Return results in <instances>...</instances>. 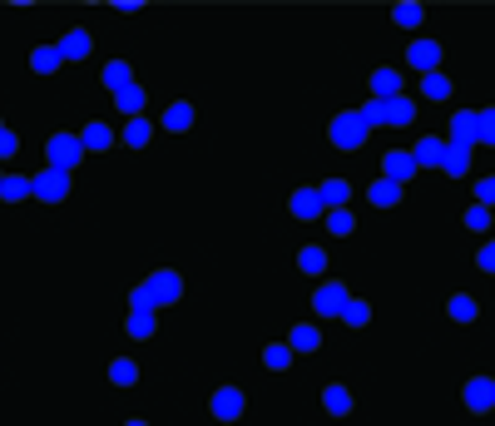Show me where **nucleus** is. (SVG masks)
<instances>
[{
  "label": "nucleus",
  "mask_w": 495,
  "mask_h": 426,
  "mask_svg": "<svg viewBox=\"0 0 495 426\" xmlns=\"http://www.w3.org/2000/svg\"><path fill=\"white\" fill-rule=\"evenodd\" d=\"M124 426H144V422H124Z\"/></svg>",
  "instance_id": "nucleus-43"
},
{
  "label": "nucleus",
  "mask_w": 495,
  "mask_h": 426,
  "mask_svg": "<svg viewBox=\"0 0 495 426\" xmlns=\"http://www.w3.org/2000/svg\"><path fill=\"white\" fill-rule=\"evenodd\" d=\"M451 144H481V109H466V115L451 119Z\"/></svg>",
  "instance_id": "nucleus-5"
},
{
  "label": "nucleus",
  "mask_w": 495,
  "mask_h": 426,
  "mask_svg": "<svg viewBox=\"0 0 495 426\" xmlns=\"http://www.w3.org/2000/svg\"><path fill=\"white\" fill-rule=\"evenodd\" d=\"M194 125V104H169L164 109V129H188Z\"/></svg>",
  "instance_id": "nucleus-20"
},
{
  "label": "nucleus",
  "mask_w": 495,
  "mask_h": 426,
  "mask_svg": "<svg viewBox=\"0 0 495 426\" xmlns=\"http://www.w3.org/2000/svg\"><path fill=\"white\" fill-rule=\"evenodd\" d=\"M367 119H362V109H352V115H337L332 119V144L337 149H357L362 139H367Z\"/></svg>",
  "instance_id": "nucleus-2"
},
{
  "label": "nucleus",
  "mask_w": 495,
  "mask_h": 426,
  "mask_svg": "<svg viewBox=\"0 0 495 426\" xmlns=\"http://www.w3.org/2000/svg\"><path fill=\"white\" fill-rule=\"evenodd\" d=\"M129 302H134V312H154V308H159V302H154V293H149V283H144V288H134V298H129Z\"/></svg>",
  "instance_id": "nucleus-35"
},
{
  "label": "nucleus",
  "mask_w": 495,
  "mask_h": 426,
  "mask_svg": "<svg viewBox=\"0 0 495 426\" xmlns=\"http://www.w3.org/2000/svg\"><path fill=\"white\" fill-rule=\"evenodd\" d=\"M323 189H298V194H292V213H298V219H317V213H323Z\"/></svg>",
  "instance_id": "nucleus-10"
},
{
  "label": "nucleus",
  "mask_w": 495,
  "mask_h": 426,
  "mask_svg": "<svg viewBox=\"0 0 495 426\" xmlns=\"http://www.w3.org/2000/svg\"><path fill=\"white\" fill-rule=\"evenodd\" d=\"M421 90H427L431 100H446V94H451V80H446V75H427V84H421Z\"/></svg>",
  "instance_id": "nucleus-32"
},
{
  "label": "nucleus",
  "mask_w": 495,
  "mask_h": 426,
  "mask_svg": "<svg viewBox=\"0 0 495 426\" xmlns=\"http://www.w3.org/2000/svg\"><path fill=\"white\" fill-rule=\"evenodd\" d=\"M149 293H154V302H159V308H169V302H179V293H184V277L164 268V273L149 277Z\"/></svg>",
  "instance_id": "nucleus-7"
},
{
  "label": "nucleus",
  "mask_w": 495,
  "mask_h": 426,
  "mask_svg": "<svg viewBox=\"0 0 495 426\" xmlns=\"http://www.w3.org/2000/svg\"><path fill=\"white\" fill-rule=\"evenodd\" d=\"M396 198H402V184H396V179H377V184H371V204L377 208H392Z\"/></svg>",
  "instance_id": "nucleus-17"
},
{
  "label": "nucleus",
  "mask_w": 495,
  "mask_h": 426,
  "mask_svg": "<svg viewBox=\"0 0 495 426\" xmlns=\"http://www.w3.org/2000/svg\"><path fill=\"white\" fill-rule=\"evenodd\" d=\"M441 169L461 179V173L471 169V149H466V144H451V149H446V164H441Z\"/></svg>",
  "instance_id": "nucleus-19"
},
{
  "label": "nucleus",
  "mask_w": 495,
  "mask_h": 426,
  "mask_svg": "<svg viewBox=\"0 0 495 426\" xmlns=\"http://www.w3.org/2000/svg\"><path fill=\"white\" fill-rule=\"evenodd\" d=\"M481 268H485V273H495V243H485V248H481Z\"/></svg>",
  "instance_id": "nucleus-40"
},
{
  "label": "nucleus",
  "mask_w": 495,
  "mask_h": 426,
  "mask_svg": "<svg viewBox=\"0 0 495 426\" xmlns=\"http://www.w3.org/2000/svg\"><path fill=\"white\" fill-rule=\"evenodd\" d=\"M60 60H65V55H60V45H40L30 55V65L40 69V75H50V69H60Z\"/></svg>",
  "instance_id": "nucleus-22"
},
{
  "label": "nucleus",
  "mask_w": 495,
  "mask_h": 426,
  "mask_svg": "<svg viewBox=\"0 0 495 426\" xmlns=\"http://www.w3.org/2000/svg\"><path fill=\"white\" fill-rule=\"evenodd\" d=\"M446 149L451 144H441V139H421V144H416V164H427V169H441V164H446Z\"/></svg>",
  "instance_id": "nucleus-12"
},
{
  "label": "nucleus",
  "mask_w": 495,
  "mask_h": 426,
  "mask_svg": "<svg viewBox=\"0 0 495 426\" xmlns=\"http://www.w3.org/2000/svg\"><path fill=\"white\" fill-rule=\"evenodd\" d=\"M436 60H441V45H436V40H416V45H411V65L416 69L436 75Z\"/></svg>",
  "instance_id": "nucleus-13"
},
{
  "label": "nucleus",
  "mask_w": 495,
  "mask_h": 426,
  "mask_svg": "<svg viewBox=\"0 0 495 426\" xmlns=\"http://www.w3.org/2000/svg\"><path fill=\"white\" fill-rule=\"evenodd\" d=\"M396 25H406V30H411V25H421V5H411V0H406V5H396Z\"/></svg>",
  "instance_id": "nucleus-34"
},
{
  "label": "nucleus",
  "mask_w": 495,
  "mask_h": 426,
  "mask_svg": "<svg viewBox=\"0 0 495 426\" xmlns=\"http://www.w3.org/2000/svg\"><path fill=\"white\" fill-rule=\"evenodd\" d=\"M115 104H119V115H124V119H139V109H144V90H139V84H129V90L115 94Z\"/></svg>",
  "instance_id": "nucleus-15"
},
{
  "label": "nucleus",
  "mask_w": 495,
  "mask_h": 426,
  "mask_svg": "<svg viewBox=\"0 0 495 426\" xmlns=\"http://www.w3.org/2000/svg\"><path fill=\"white\" fill-rule=\"evenodd\" d=\"M11 154H15V134L5 129V134H0V159H11Z\"/></svg>",
  "instance_id": "nucleus-41"
},
{
  "label": "nucleus",
  "mask_w": 495,
  "mask_h": 426,
  "mask_svg": "<svg viewBox=\"0 0 495 426\" xmlns=\"http://www.w3.org/2000/svg\"><path fill=\"white\" fill-rule=\"evenodd\" d=\"M149 134H154L149 119H129V125H124V144H129V149H144V144H149Z\"/></svg>",
  "instance_id": "nucleus-21"
},
{
  "label": "nucleus",
  "mask_w": 495,
  "mask_h": 426,
  "mask_svg": "<svg viewBox=\"0 0 495 426\" xmlns=\"http://www.w3.org/2000/svg\"><path fill=\"white\" fill-rule=\"evenodd\" d=\"M213 416H219V422L243 416V392H238V387H223V392H213Z\"/></svg>",
  "instance_id": "nucleus-9"
},
{
  "label": "nucleus",
  "mask_w": 495,
  "mask_h": 426,
  "mask_svg": "<svg viewBox=\"0 0 495 426\" xmlns=\"http://www.w3.org/2000/svg\"><path fill=\"white\" fill-rule=\"evenodd\" d=\"M323 402H327V412H332V416H347V412H352V397H347V387H327Z\"/></svg>",
  "instance_id": "nucleus-23"
},
{
  "label": "nucleus",
  "mask_w": 495,
  "mask_h": 426,
  "mask_svg": "<svg viewBox=\"0 0 495 426\" xmlns=\"http://www.w3.org/2000/svg\"><path fill=\"white\" fill-rule=\"evenodd\" d=\"M342 317H347V323H352V327H367L371 308H367V302H347V312H342Z\"/></svg>",
  "instance_id": "nucleus-33"
},
{
  "label": "nucleus",
  "mask_w": 495,
  "mask_h": 426,
  "mask_svg": "<svg viewBox=\"0 0 495 426\" xmlns=\"http://www.w3.org/2000/svg\"><path fill=\"white\" fill-rule=\"evenodd\" d=\"M466 223H471V229H485V208H481V204H475V208H471V213H466Z\"/></svg>",
  "instance_id": "nucleus-42"
},
{
  "label": "nucleus",
  "mask_w": 495,
  "mask_h": 426,
  "mask_svg": "<svg viewBox=\"0 0 495 426\" xmlns=\"http://www.w3.org/2000/svg\"><path fill=\"white\" fill-rule=\"evenodd\" d=\"M154 333V312H129V337H149Z\"/></svg>",
  "instance_id": "nucleus-28"
},
{
  "label": "nucleus",
  "mask_w": 495,
  "mask_h": 426,
  "mask_svg": "<svg viewBox=\"0 0 495 426\" xmlns=\"http://www.w3.org/2000/svg\"><path fill=\"white\" fill-rule=\"evenodd\" d=\"M475 198H481V208H491L495 204V179H481V184H475Z\"/></svg>",
  "instance_id": "nucleus-38"
},
{
  "label": "nucleus",
  "mask_w": 495,
  "mask_h": 426,
  "mask_svg": "<svg viewBox=\"0 0 495 426\" xmlns=\"http://www.w3.org/2000/svg\"><path fill=\"white\" fill-rule=\"evenodd\" d=\"M104 84H109L115 94L134 84V80H129V65H124V60H109V65H104Z\"/></svg>",
  "instance_id": "nucleus-18"
},
{
  "label": "nucleus",
  "mask_w": 495,
  "mask_h": 426,
  "mask_svg": "<svg viewBox=\"0 0 495 426\" xmlns=\"http://www.w3.org/2000/svg\"><path fill=\"white\" fill-rule=\"evenodd\" d=\"M416 169H421V164H416V154H406V149H392V154H387V179H396V184H402V179H411Z\"/></svg>",
  "instance_id": "nucleus-11"
},
{
  "label": "nucleus",
  "mask_w": 495,
  "mask_h": 426,
  "mask_svg": "<svg viewBox=\"0 0 495 426\" xmlns=\"http://www.w3.org/2000/svg\"><path fill=\"white\" fill-rule=\"evenodd\" d=\"M30 184H35V198H45V204H60V198L69 194V173H65V169H50V164H45V173H35Z\"/></svg>",
  "instance_id": "nucleus-4"
},
{
  "label": "nucleus",
  "mask_w": 495,
  "mask_h": 426,
  "mask_svg": "<svg viewBox=\"0 0 495 426\" xmlns=\"http://www.w3.org/2000/svg\"><path fill=\"white\" fill-rule=\"evenodd\" d=\"M25 194H35V184H30V179H15V173H11V179L0 184V198H11V204H15V198H25Z\"/></svg>",
  "instance_id": "nucleus-26"
},
{
  "label": "nucleus",
  "mask_w": 495,
  "mask_h": 426,
  "mask_svg": "<svg viewBox=\"0 0 495 426\" xmlns=\"http://www.w3.org/2000/svg\"><path fill=\"white\" fill-rule=\"evenodd\" d=\"M347 302H352V298H347V288H342V283H327V288H317L312 308L323 312V317H342V312H347Z\"/></svg>",
  "instance_id": "nucleus-6"
},
{
  "label": "nucleus",
  "mask_w": 495,
  "mask_h": 426,
  "mask_svg": "<svg viewBox=\"0 0 495 426\" xmlns=\"http://www.w3.org/2000/svg\"><path fill=\"white\" fill-rule=\"evenodd\" d=\"M481 144H495V109L481 115Z\"/></svg>",
  "instance_id": "nucleus-39"
},
{
  "label": "nucleus",
  "mask_w": 495,
  "mask_h": 426,
  "mask_svg": "<svg viewBox=\"0 0 495 426\" xmlns=\"http://www.w3.org/2000/svg\"><path fill=\"white\" fill-rule=\"evenodd\" d=\"M411 115H416V109H411V100H406V94H396V100H371L367 109H362V119H367V125H406Z\"/></svg>",
  "instance_id": "nucleus-1"
},
{
  "label": "nucleus",
  "mask_w": 495,
  "mask_h": 426,
  "mask_svg": "<svg viewBox=\"0 0 495 426\" xmlns=\"http://www.w3.org/2000/svg\"><path fill=\"white\" fill-rule=\"evenodd\" d=\"M298 263L307 268V273H323V268H327V253H323V248H302Z\"/></svg>",
  "instance_id": "nucleus-30"
},
{
  "label": "nucleus",
  "mask_w": 495,
  "mask_h": 426,
  "mask_svg": "<svg viewBox=\"0 0 495 426\" xmlns=\"http://www.w3.org/2000/svg\"><path fill=\"white\" fill-rule=\"evenodd\" d=\"M60 55H65V60H84V55H90V35H84V30H69L65 40H60Z\"/></svg>",
  "instance_id": "nucleus-16"
},
{
  "label": "nucleus",
  "mask_w": 495,
  "mask_h": 426,
  "mask_svg": "<svg viewBox=\"0 0 495 426\" xmlns=\"http://www.w3.org/2000/svg\"><path fill=\"white\" fill-rule=\"evenodd\" d=\"M323 204H332V208L347 204V184H342V179H327V184H323Z\"/></svg>",
  "instance_id": "nucleus-29"
},
{
  "label": "nucleus",
  "mask_w": 495,
  "mask_h": 426,
  "mask_svg": "<svg viewBox=\"0 0 495 426\" xmlns=\"http://www.w3.org/2000/svg\"><path fill=\"white\" fill-rule=\"evenodd\" d=\"M0 134H5V125H0Z\"/></svg>",
  "instance_id": "nucleus-44"
},
{
  "label": "nucleus",
  "mask_w": 495,
  "mask_h": 426,
  "mask_svg": "<svg viewBox=\"0 0 495 426\" xmlns=\"http://www.w3.org/2000/svg\"><path fill=\"white\" fill-rule=\"evenodd\" d=\"M371 90H377V100H396V94H402V75H396V69H377V75H371Z\"/></svg>",
  "instance_id": "nucleus-14"
},
{
  "label": "nucleus",
  "mask_w": 495,
  "mask_h": 426,
  "mask_svg": "<svg viewBox=\"0 0 495 426\" xmlns=\"http://www.w3.org/2000/svg\"><path fill=\"white\" fill-rule=\"evenodd\" d=\"M50 169H75V164H80V154H84V139L80 134H55V139H50Z\"/></svg>",
  "instance_id": "nucleus-3"
},
{
  "label": "nucleus",
  "mask_w": 495,
  "mask_h": 426,
  "mask_svg": "<svg viewBox=\"0 0 495 426\" xmlns=\"http://www.w3.org/2000/svg\"><path fill=\"white\" fill-rule=\"evenodd\" d=\"M80 139H84V149H109V139L115 134H109V125H90Z\"/></svg>",
  "instance_id": "nucleus-25"
},
{
  "label": "nucleus",
  "mask_w": 495,
  "mask_h": 426,
  "mask_svg": "<svg viewBox=\"0 0 495 426\" xmlns=\"http://www.w3.org/2000/svg\"><path fill=\"white\" fill-rule=\"evenodd\" d=\"M466 406H471V412H491V406H495V382L491 377H471V382H466Z\"/></svg>",
  "instance_id": "nucleus-8"
},
{
  "label": "nucleus",
  "mask_w": 495,
  "mask_h": 426,
  "mask_svg": "<svg viewBox=\"0 0 495 426\" xmlns=\"http://www.w3.org/2000/svg\"><path fill=\"white\" fill-rule=\"evenodd\" d=\"M451 317H456V323H471V317H475V302L466 298V293H456V298H451Z\"/></svg>",
  "instance_id": "nucleus-27"
},
{
  "label": "nucleus",
  "mask_w": 495,
  "mask_h": 426,
  "mask_svg": "<svg viewBox=\"0 0 495 426\" xmlns=\"http://www.w3.org/2000/svg\"><path fill=\"white\" fill-rule=\"evenodd\" d=\"M288 358H292L288 347H267V352H263V362H267L273 372H283V367H288Z\"/></svg>",
  "instance_id": "nucleus-36"
},
{
  "label": "nucleus",
  "mask_w": 495,
  "mask_h": 426,
  "mask_svg": "<svg viewBox=\"0 0 495 426\" xmlns=\"http://www.w3.org/2000/svg\"><path fill=\"white\" fill-rule=\"evenodd\" d=\"M327 229H332V233H352V213H347V208H332Z\"/></svg>",
  "instance_id": "nucleus-37"
},
{
  "label": "nucleus",
  "mask_w": 495,
  "mask_h": 426,
  "mask_svg": "<svg viewBox=\"0 0 495 426\" xmlns=\"http://www.w3.org/2000/svg\"><path fill=\"white\" fill-rule=\"evenodd\" d=\"M292 347H298V352H312V347H317V327H292Z\"/></svg>",
  "instance_id": "nucleus-31"
},
{
  "label": "nucleus",
  "mask_w": 495,
  "mask_h": 426,
  "mask_svg": "<svg viewBox=\"0 0 495 426\" xmlns=\"http://www.w3.org/2000/svg\"><path fill=\"white\" fill-rule=\"evenodd\" d=\"M109 382H115V387H134V382H139V367L129 358H119L115 367H109Z\"/></svg>",
  "instance_id": "nucleus-24"
},
{
  "label": "nucleus",
  "mask_w": 495,
  "mask_h": 426,
  "mask_svg": "<svg viewBox=\"0 0 495 426\" xmlns=\"http://www.w3.org/2000/svg\"><path fill=\"white\" fill-rule=\"evenodd\" d=\"M0 184H5V179H0Z\"/></svg>",
  "instance_id": "nucleus-45"
}]
</instances>
